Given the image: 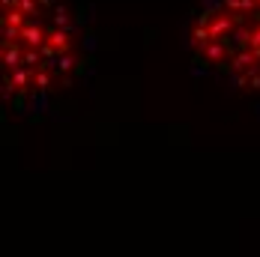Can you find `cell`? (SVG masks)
Returning <instances> with one entry per match:
<instances>
[{
  "mask_svg": "<svg viewBox=\"0 0 260 257\" xmlns=\"http://www.w3.org/2000/svg\"><path fill=\"white\" fill-rule=\"evenodd\" d=\"M3 99L39 114L75 87L90 63V36L66 0H3Z\"/></svg>",
  "mask_w": 260,
  "mask_h": 257,
  "instance_id": "cell-1",
  "label": "cell"
},
{
  "mask_svg": "<svg viewBox=\"0 0 260 257\" xmlns=\"http://www.w3.org/2000/svg\"><path fill=\"white\" fill-rule=\"evenodd\" d=\"M185 42L198 69L260 96V0H198Z\"/></svg>",
  "mask_w": 260,
  "mask_h": 257,
  "instance_id": "cell-2",
  "label": "cell"
}]
</instances>
